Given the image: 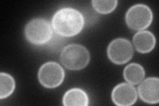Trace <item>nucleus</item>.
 I'll list each match as a JSON object with an SVG mask.
<instances>
[{"instance_id":"1","label":"nucleus","mask_w":159,"mask_h":106,"mask_svg":"<svg viewBox=\"0 0 159 106\" xmlns=\"http://www.w3.org/2000/svg\"><path fill=\"white\" fill-rule=\"evenodd\" d=\"M84 25L82 14L78 10L65 7L57 11L52 19V27L58 35L70 37L80 33Z\"/></svg>"},{"instance_id":"2","label":"nucleus","mask_w":159,"mask_h":106,"mask_svg":"<svg viewBox=\"0 0 159 106\" xmlns=\"http://www.w3.org/2000/svg\"><path fill=\"white\" fill-rule=\"evenodd\" d=\"M60 58L66 68L78 70L85 68L88 64L90 55L85 47L78 44H70L62 50Z\"/></svg>"},{"instance_id":"3","label":"nucleus","mask_w":159,"mask_h":106,"mask_svg":"<svg viewBox=\"0 0 159 106\" xmlns=\"http://www.w3.org/2000/svg\"><path fill=\"white\" fill-rule=\"evenodd\" d=\"M25 35L30 43L43 44L48 43L52 36V27L46 19L34 18L27 24Z\"/></svg>"},{"instance_id":"4","label":"nucleus","mask_w":159,"mask_h":106,"mask_svg":"<svg viewBox=\"0 0 159 106\" xmlns=\"http://www.w3.org/2000/svg\"><path fill=\"white\" fill-rule=\"evenodd\" d=\"M152 12L146 5L137 4L132 6L126 13V23L135 31H143L151 24Z\"/></svg>"},{"instance_id":"5","label":"nucleus","mask_w":159,"mask_h":106,"mask_svg":"<svg viewBox=\"0 0 159 106\" xmlns=\"http://www.w3.org/2000/svg\"><path fill=\"white\" fill-rule=\"evenodd\" d=\"M64 71L59 64L48 62L40 68L38 78L40 83L47 88H54L59 86L64 79Z\"/></svg>"},{"instance_id":"6","label":"nucleus","mask_w":159,"mask_h":106,"mask_svg":"<svg viewBox=\"0 0 159 106\" xmlns=\"http://www.w3.org/2000/svg\"><path fill=\"white\" fill-rule=\"evenodd\" d=\"M107 55L109 60L114 64H125L133 57V46L127 39L122 38L116 39L109 44Z\"/></svg>"},{"instance_id":"7","label":"nucleus","mask_w":159,"mask_h":106,"mask_svg":"<svg viewBox=\"0 0 159 106\" xmlns=\"http://www.w3.org/2000/svg\"><path fill=\"white\" fill-rule=\"evenodd\" d=\"M111 98L113 103L117 105H132L137 99V92L131 84L121 83L117 85L113 90Z\"/></svg>"},{"instance_id":"8","label":"nucleus","mask_w":159,"mask_h":106,"mask_svg":"<svg viewBox=\"0 0 159 106\" xmlns=\"http://www.w3.org/2000/svg\"><path fill=\"white\" fill-rule=\"evenodd\" d=\"M159 80L157 77L146 78L138 88L140 98L146 103L155 104L159 102Z\"/></svg>"},{"instance_id":"9","label":"nucleus","mask_w":159,"mask_h":106,"mask_svg":"<svg viewBox=\"0 0 159 106\" xmlns=\"http://www.w3.org/2000/svg\"><path fill=\"white\" fill-rule=\"evenodd\" d=\"M133 42L138 52L145 54L155 48L156 39L151 31H140L134 35Z\"/></svg>"},{"instance_id":"10","label":"nucleus","mask_w":159,"mask_h":106,"mask_svg":"<svg viewBox=\"0 0 159 106\" xmlns=\"http://www.w3.org/2000/svg\"><path fill=\"white\" fill-rule=\"evenodd\" d=\"M62 103L65 106H87L89 104V98L84 90L72 88L64 94Z\"/></svg>"},{"instance_id":"11","label":"nucleus","mask_w":159,"mask_h":106,"mask_svg":"<svg viewBox=\"0 0 159 106\" xmlns=\"http://www.w3.org/2000/svg\"><path fill=\"white\" fill-rule=\"evenodd\" d=\"M145 72L141 65L137 63H131L124 69L123 76L126 81L131 85L141 83L145 78Z\"/></svg>"},{"instance_id":"12","label":"nucleus","mask_w":159,"mask_h":106,"mask_svg":"<svg viewBox=\"0 0 159 106\" xmlns=\"http://www.w3.org/2000/svg\"><path fill=\"white\" fill-rule=\"evenodd\" d=\"M16 82L11 75L1 72L0 74V99L9 97L13 92Z\"/></svg>"},{"instance_id":"13","label":"nucleus","mask_w":159,"mask_h":106,"mask_svg":"<svg viewBox=\"0 0 159 106\" xmlns=\"http://www.w3.org/2000/svg\"><path fill=\"white\" fill-rule=\"evenodd\" d=\"M92 6L96 11L102 14H107L112 12L117 6V1H98L94 0L92 2Z\"/></svg>"}]
</instances>
